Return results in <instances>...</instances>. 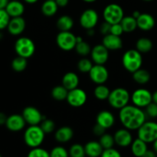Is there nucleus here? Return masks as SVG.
<instances>
[{
  "label": "nucleus",
  "mask_w": 157,
  "mask_h": 157,
  "mask_svg": "<svg viewBox=\"0 0 157 157\" xmlns=\"http://www.w3.org/2000/svg\"><path fill=\"white\" fill-rule=\"evenodd\" d=\"M146 117L145 112L135 105L128 104L120 110V121L129 130H138L146 121Z\"/></svg>",
  "instance_id": "1"
},
{
  "label": "nucleus",
  "mask_w": 157,
  "mask_h": 157,
  "mask_svg": "<svg viewBox=\"0 0 157 157\" xmlns=\"http://www.w3.org/2000/svg\"><path fill=\"white\" fill-rule=\"evenodd\" d=\"M45 133L38 125L29 126L24 133V141L28 147L36 148L41 145L44 140Z\"/></svg>",
  "instance_id": "2"
},
{
  "label": "nucleus",
  "mask_w": 157,
  "mask_h": 157,
  "mask_svg": "<svg viewBox=\"0 0 157 157\" xmlns=\"http://www.w3.org/2000/svg\"><path fill=\"white\" fill-rule=\"evenodd\" d=\"M122 62L126 70L133 73L141 68L143 64L142 55L136 49H130L123 55Z\"/></svg>",
  "instance_id": "3"
},
{
  "label": "nucleus",
  "mask_w": 157,
  "mask_h": 157,
  "mask_svg": "<svg viewBox=\"0 0 157 157\" xmlns=\"http://www.w3.org/2000/svg\"><path fill=\"white\" fill-rule=\"evenodd\" d=\"M131 98L128 90L122 87H118L111 90L108 98V102L112 107L115 109H122L128 105Z\"/></svg>",
  "instance_id": "4"
},
{
  "label": "nucleus",
  "mask_w": 157,
  "mask_h": 157,
  "mask_svg": "<svg viewBox=\"0 0 157 157\" xmlns=\"http://www.w3.org/2000/svg\"><path fill=\"white\" fill-rule=\"evenodd\" d=\"M104 21L110 23V25L121 23L124 17V9L117 4H109L104 8L103 12Z\"/></svg>",
  "instance_id": "5"
},
{
  "label": "nucleus",
  "mask_w": 157,
  "mask_h": 157,
  "mask_svg": "<svg viewBox=\"0 0 157 157\" xmlns=\"http://www.w3.org/2000/svg\"><path fill=\"white\" fill-rule=\"evenodd\" d=\"M138 138L147 144L153 143L157 139V123L145 121L137 130Z\"/></svg>",
  "instance_id": "6"
},
{
  "label": "nucleus",
  "mask_w": 157,
  "mask_h": 157,
  "mask_svg": "<svg viewBox=\"0 0 157 157\" xmlns=\"http://www.w3.org/2000/svg\"><path fill=\"white\" fill-rule=\"evenodd\" d=\"M15 51L18 56L29 58L34 55L35 45L32 39L27 37L18 38L15 43Z\"/></svg>",
  "instance_id": "7"
},
{
  "label": "nucleus",
  "mask_w": 157,
  "mask_h": 157,
  "mask_svg": "<svg viewBox=\"0 0 157 157\" xmlns=\"http://www.w3.org/2000/svg\"><path fill=\"white\" fill-rule=\"evenodd\" d=\"M77 36L70 31L60 32L56 38V42L58 47L62 50L69 52L75 48L77 44Z\"/></svg>",
  "instance_id": "8"
},
{
  "label": "nucleus",
  "mask_w": 157,
  "mask_h": 157,
  "mask_svg": "<svg viewBox=\"0 0 157 157\" xmlns=\"http://www.w3.org/2000/svg\"><path fill=\"white\" fill-rule=\"evenodd\" d=\"M131 101L133 105L140 108H143L153 102V94L147 89L139 88L133 93Z\"/></svg>",
  "instance_id": "9"
},
{
  "label": "nucleus",
  "mask_w": 157,
  "mask_h": 157,
  "mask_svg": "<svg viewBox=\"0 0 157 157\" xmlns=\"http://www.w3.org/2000/svg\"><path fill=\"white\" fill-rule=\"evenodd\" d=\"M99 19L98 14L94 9H88L82 12L80 17V24L84 29H92L97 25Z\"/></svg>",
  "instance_id": "10"
},
{
  "label": "nucleus",
  "mask_w": 157,
  "mask_h": 157,
  "mask_svg": "<svg viewBox=\"0 0 157 157\" xmlns=\"http://www.w3.org/2000/svg\"><path fill=\"white\" fill-rule=\"evenodd\" d=\"M88 74L90 80L97 84H104L109 77L108 71L104 64H94Z\"/></svg>",
  "instance_id": "11"
},
{
  "label": "nucleus",
  "mask_w": 157,
  "mask_h": 157,
  "mask_svg": "<svg viewBox=\"0 0 157 157\" xmlns=\"http://www.w3.org/2000/svg\"><path fill=\"white\" fill-rule=\"evenodd\" d=\"M67 101L74 107H79L84 105L87 101V94L81 88H75L68 90Z\"/></svg>",
  "instance_id": "12"
},
{
  "label": "nucleus",
  "mask_w": 157,
  "mask_h": 157,
  "mask_svg": "<svg viewBox=\"0 0 157 157\" xmlns=\"http://www.w3.org/2000/svg\"><path fill=\"white\" fill-rule=\"evenodd\" d=\"M22 117L29 126L38 125L45 118L41 112L34 107H27L23 110Z\"/></svg>",
  "instance_id": "13"
},
{
  "label": "nucleus",
  "mask_w": 157,
  "mask_h": 157,
  "mask_svg": "<svg viewBox=\"0 0 157 157\" xmlns=\"http://www.w3.org/2000/svg\"><path fill=\"white\" fill-rule=\"evenodd\" d=\"M90 55L95 64H104L109 58V50L103 44H97L91 49Z\"/></svg>",
  "instance_id": "14"
},
{
  "label": "nucleus",
  "mask_w": 157,
  "mask_h": 157,
  "mask_svg": "<svg viewBox=\"0 0 157 157\" xmlns=\"http://www.w3.org/2000/svg\"><path fill=\"white\" fill-rule=\"evenodd\" d=\"M115 144L121 147H127L133 143V136L128 129H120L115 132L114 135Z\"/></svg>",
  "instance_id": "15"
},
{
  "label": "nucleus",
  "mask_w": 157,
  "mask_h": 157,
  "mask_svg": "<svg viewBox=\"0 0 157 157\" xmlns=\"http://www.w3.org/2000/svg\"><path fill=\"white\" fill-rule=\"evenodd\" d=\"M25 124L26 122L22 115L19 114H12L8 117L6 123L7 129L12 132H18L23 130Z\"/></svg>",
  "instance_id": "16"
},
{
  "label": "nucleus",
  "mask_w": 157,
  "mask_h": 157,
  "mask_svg": "<svg viewBox=\"0 0 157 157\" xmlns=\"http://www.w3.org/2000/svg\"><path fill=\"white\" fill-rule=\"evenodd\" d=\"M25 20L21 16L11 18L7 29L12 35H19L25 29Z\"/></svg>",
  "instance_id": "17"
},
{
  "label": "nucleus",
  "mask_w": 157,
  "mask_h": 157,
  "mask_svg": "<svg viewBox=\"0 0 157 157\" xmlns=\"http://www.w3.org/2000/svg\"><path fill=\"white\" fill-rule=\"evenodd\" d=\"M102 44L110 51L119 50L123 47V41L121 36L112 34L104 35L102 40Z\"/></svg>",
  "instance_id": "18"
},
{
  "label": "nucleus",
  "mask_w": 157,
  "mask_h": 157,
  "mask_svg": "<svg viewBox=\"0 0 157 157\" xmlns=\"http://www.w3.org/2000/svg\"><path fill=\"white\" fill-rule=\"evenodd\" d=\"M97 124L101 125L104 129H109L114 124L115 118L113 113L107 110L101 111L97 116Z\"/></svg>",
  "instance_id": "19"
},
{
  "label": "nucleus",
  "mask_w": 157,
  "mask_h": 157,
  "mask_svg": "<svg viewBox=\"0 0 157 157\" xmlns=\"http://www.w3.org/2000/svg\"><path fill=\"white\" fill-rule=\"evenodd\" d=\"M136 21L137 27L143 31H150L156 24L153 15L148 13H141L139 18H136Z\"/></svg>",
  "instance_id": "20"
},
{
  "label": "nucleus",
  "mask_w": 157,
  "mask_h": 157,
  "mask_svg": "<svg viewBox=\"0 0 157 157\" xmlns=\"http://www.w3.org/2000/svg\"><path fill=\"white\" fill-rule=\"evenodd\" d=\"M11 18L19 17L25 12V6L19 0H11L5 9Z\"/></svg>",
  "instance_id": "21"
},
{
  "label": "nucleus",
  "mask_w": 157,
  "mask_h": 157,
  "mask_svg": "<svg viewBox=\"0 0 157 157\" xmlns=\"http://www.w3.org/2000/svg\"><path fill=\"white\" fill-rule=\"evenodd\" d=\"M86 156L87 157H101L104 148L98 141H89L84 146Z\"/></svg>",
  "instance_id": "22"
},
{
  "label": "nucleus",
  "mask_w": 157,
  "mask_h": 157,
  "mask_svg": "<svg viewBox=\"0 0 157 157\" xmlns=\"http://www.w3.org/2000/svg\"><path fill=\"white\" fill-rule=\"evenodd\" d=\"M74 136V131L70 127H62L57 130L55 133V140L58 143L65 144L69 142Z\"/></svg>",
  "instance_id": "23"
},
{
  "label": "nucleus",
  "mask_w": 157,
  "mask_h": 157,
  "mask_svg": "<svg viewBox=\"0 0 157 157\" xmlns=\"http://www.w3.org/2000/svg\"><path fill=\"white\" fill-rule=\"evenodd\" d=\"M79 84V78L74 72H67L62 78V85L67 90H71L78 87Z\"/></svg>",
  "instance_id": "24"
},
{
  "label": "nucleus",
  "mask_w": 157,
  "mask_h": 157,
  "mask_svg": "<svg viewBox=\"0 0 157 157\" xmlns=\"http://www.w3.org/2000/svg\"><path fill=\"white\" fill-rule=\"evenodd\" d=\"M131 152L136 157H142L143 155L147 151V144L140 138L134 140L131 144Z\"/></svg>",
  "instance_id": "25"
},
{
  "label": "nucleus",
  "mask_w": 157,
  "mask_h": 157,
  "mask_svg": "<svg viewBox=\"0 0 157 157\" xmlns=\"http://www.w3.org/2000/svg\"><path fill=\"white\" fill-rule=\"evenodd\" d=\"M58 6L55 0H45L41 6V10L43 15L47 17H52L57 13Z\"/></svg>",
  "instance_id": "26"
},
{
  "label": "nucleus",
  "mask_w": 157,
  "mask_h": 157,
  "mask_svg": "<svg viewBox=\"0 0 157 157\" xmlns=\"http://www.w3.org/2000/svg\"><path fill=\"white\" fill-rule=\"evenodd\" d=\"M74 26V20L69 15H62L57 21V27L61 32L70 31Z\"/></svg>",
  "instance_id": "27"
},
{
  "label": "nucleus",
  "mask_w": 157,
  "mask_h": 157,
  "mask_svg": "<svg viewBox=\"0 0 157 157\" xmlns=\"http://www.w3.org/2000/svg\"><path fill=\"white\" fill-rule=\"evenodd\" d=\"M124 32H132L136 30L137 28V21L136 19L131 16H124L122 21H121Z\"/></svg>",
  "instance_id": "28"
},
{
  "label": "nucleus",
  "mask_w": 157,
  "mask_h": 157,
  "mask_svg": "<svg viewBox=\"0 0 157 157\" xmlns=\"http://www.w3.org/2000/svg\"><path fill=\"white\" fill-rule=\"evenodd\" d=\"M133 78L137 84H145L150 80V75L148 71L140 68L133 73Z\"/></svg>",
  "instance_id": "29"
},
{
  "label": "nucleus",
  "mask_w": 157,
  "mask_h": 157,
  "mask_svg": "<svg viewBox=\"0 0 157 157\" xmlns=\"http://www.w3.org/2000/svg\"><path fill=\"white\" fill-rule=\"evenodd\" d=\"M153 42L150 38H141L137 40L136 44V50L140 53H147L153 48Z\"/></svg>",
  "instance_id": "30"
},
{
  "label": "nucleus",
  "mask_w": 157,
  "mask_h": 157,
  "mask_svg": "<svg viewBox=\"0 0 157 157\" xmlns=\"http://www.w3.org/2000/svg\"><path fill=\"white\" fill-rule=\"evenodd\" d=\"M110 93V89L104 84H98V86L95 87L94 91L95 98L98 100H101V101L108 99Z\"/></svg>",
  "instance_id": "31"
},
{
  "label": "nucleus",
  "mask_w": 157,
  "mask_h": 157,
  "mask_svg": "<svg viewBox=\"0 0 157 157\" xmlns=\"http://www.w3.org/2000/svg\"><path fill=\"white\" fill-rule=\"evenodd\" d=\"M68 90L63 85H58L54 87L52 90V96L57 101H64L67 99Z\"/></svg>",
  "instance_id": "32"
},
{
  "label": "nucleus",
  "mask_w": 157,
  "mask_h": 157,
  "mask_svg": "<svg viewBox=\"0 0 157 157\" xmlns=\"http://www.w3.org/2000/svg\"><path fill=\"white\" fill-rule=\"evenodd\" d=\"M27 58L18 56L14 58L12 61V67L15 71L21 72L27 67Z\"/></svg>",
  "instance_id": "33"
},
{
  "label": "nucleus",
  "mask_w": 157,
  "mask_h": 157,
  "mask_svg": "<svg viewBox=\"0 0 157 157\" xmlns=\"http://www.w3.org/2000/svg\"><path fill=\"white\" fill-rule=\"evenodd\" d=\"M70 157H86L84 146L79 144H75L70 147L68 150Z\"/></svg>",
  "instance_id": "34"
},
{
  "label": "nucleus",
  "mask_w": 157,
  "mask_h": 157,
  "mask_svg": "<svg viewBox=\"0 0 157 157\" xmlns=\"http://www.w3.org/2000/svg\"><path fill=\"white\" fill-rule=\"evenodd\" d=\"M99 142L101 144V145L102 146L103 148H104V150L112 148L115 144L113 136L108 134V133H104L102 136H100Z\"/></svg>",
  "instance_id": "35"
},
{
  "label": "nucleus",
  "mask_w": 157,
  "mask_h": 157,
  "mask_svg": "<svg viewBox=\"0 0 157 157\" xmlns=\"http://www.w3.org/2000/svg\"><path fill=\"white\" fill-rule=\"evenodd\" d=\"M75 50H76L77 53L81 56H87L91 52V48L85 41H82L81 42H78L76 44L75 46Z\"/></svg>",
  "instance_id": "36"
},
{
  "label": "nucleus",
  "mask_w": 157,
  "mask_h": 157,
  "mask_svg": "<svg viewBox=\"0 0 157 157\" xmlns=\"http://www.w3.org/2000/svg\"><path fill=\"white\" fill-rule=\"evenodd\" d=\"M93 66V63L88 58H81L78 63V68L81 73H89Z\"/></svg>",
  "instance_id": "37"
},
{
  "label": "nucleus",
  "mask_w": 157,
  "mask_h": 157,
  "mask_svg": "<svg viewBox=\"0 0 157 157\" xmlns=\"http://www.w3.org/2000/svg\"><path fill=\"white\" fill-rule=\"evenodd\" d=\"M40 127L42 129L44 133H45V134H47V133H52V132L55 130V124L52 120L47 119V118L45 117L42 121H41V124H40Z\"/></svg>",
  "instance_id": "38"
},
{
  "label": "nucleus",
  "mask_w": 157,
  "mask_h": 157,
  "mask_svg": "<svg viewBox=\"0 0 157 157\" xmlns=\"http://www.w3.org/2000/svg\"><path fill=\"white\" fill-rule=\"evenodd\" d=\"M50 157H70L69 153L64 147L58 146L55 147L49 152Z\"/></svg>",
  "instance_id": "39"
},
{
  "label": "nucleus",
  "mask_w": 157,
  "mask_h": 157,
  "mask_svg": "<svg viewBox=\"0 0 157 157\" xmlns=\"http://www.w3.org/2000/svg\"><path fill=\"white\" fill-rule=\"evenodd\" d=\"M27 157H50V153L46 150L39 147L32 148L29 151Z\"/></svg>",
  "instance_id": "40"
},
{
  "label": "nucleus",
  "mask_w": 157,
  "mask_h": 157,
  "mask_svg": "<svg viewBox=\"0 0 157 157\" xmlns=\"http://www.w3.org/2000/svg\"><path fill=\"white\" fill-rule=\"evenodd\" d=\"M11 17L5 9H0V31L8 27Z\"/></svg>",
  "instance_id": "41"
},
{
  "label": "nucleus",
  "mask_w": 157,
  "mask_h": 157,
  "mask_svg": "<svg viewBox=\"0 0 157 157\" xmlns=\"http://www.w3.org/2000/svg\"><path fill=\"white\" fill-rule=\"evenodd\" d=\"M146 108V114L147 116L151 118L157 117V104L154 102H151L149 105H147Z\"/></svg>",
  "instance_id": "42"
},
{
  "label": "nucleus",
  "mask_w": 157,
  "mask_h": 157,
  "mask_svg": "<svg viewBox=\"0 0 157 157\" xmlns=\"http://www.w3.org/2000/svg\"><path fill=\"white\" fill-rule=\"evenodd\" d=\"M101 157H122V156L117 150L112 147V148L104 150Z\"/></svg>",
  "instance_id": "43"
},
{
  "label": "nucleus",
  "mask_w": 157,
  "mask_h": 157,
  "mask_svg": "<svg viewBox=\"0 0 157 157\" xmlns=\"http://www.w3.org/2000/svg\"><path fill=\"white\" fill-rule=\"evenodd\" d=\"M124 32V29H123V27L122 25H121V23L111 25L110 34H112V35H117V36H121Z\"/></svg>",
  "instance_id": "44"
},
{
  "label": "nucleus",
  "mask_w": 157,
  "mask_h": 157,
  "mask_svg": "<svg viewBox=\"0 0 157 157\" xmlns=\"http://www.w3.org/2000/svg\"><path fill=\"white\" fill-rule=\"evenodd\" d=\"M110 28H111V25L104 21V22H103L100 26V32L102 35H107L110 33Z\"/></svg>",
  "instance_id": "45"
},
{
  "label": "nucleus",
  "mask_w": 157,
  "mask_h": 157,
  "mask_svg": "<svg viewBox=\"0 0 157 157\" xmlns=\"http://www.w3.org/2000/svg\"><path fill=\"white\" fill-rule=\"evenodd\" d=\"M105 130L106 129H104V127H101V125H99L98 124L94 127L93 129L94 133V135H96L98 136H101L103 134H104L105 133Z\"/></svg>",
  "instance_id": "46"
},
{
  "label": "nucleus",
  "mask_w": 157,
  "mask_h": 157,
  "mask_svg": "<svg viewBox=\"0 0 157 157\" xmlns=\"http://www.w3.org/2000/svg\"><path fill=\"white\" fill-rule=\"evenodd\" d=\"M142 157H157V154L154 150H147V151L143 155Z\"/></svg>",
  "instance_id": "47"
},
{
  "label": "nucleus",
  "mask_w": 157,
  "mask_h": 157,
  "mask_svg": "<svg viewBox=\"0 0 157 157\" xmlns=\"http://www.w3.org/2000/svg\"><path fill=\"white\" fill-rule=\"evenodd\" d=\"M57 5L58 6V7H65L67 6L69 2V0H55Z\"/></svg>",
  "instance_id": "48"
},
{
  "label": "nucleus",
  "mask_w": 157,
  "mask_h": 157,
  "mask_svg": "<svg viewBox=\"0 0 157 157\" xmlns=\"http://www.w3.org/2000/svg\"><path fill=\"white\" fill-rule=\"evenodd\" d=\"M7 117L6 116L4 113H2L0 112V125H3V124H6V121H7Z\"/></svg>",
  "instance_id": "49"
},
{
  "label": "nucleus",
  "mask_w": 157,
  "mask_h": 157,
  "mask_svg": "<svg viewBox=\"0 0 157 157\" xmlns=\"http://www.w3.org/2000/svg\"><path fill=\"white\" fill-rule=\"evenodd\" d=\"M9 2V0H0V9H6Z\"/></svg>",
  "instance_id": "50"
},
{
  "label": "nucleus",
  "mask_w": 157,
  "mask_h": 157,
  "mask_svg": "<svg viewBox=\"0 0 157 157\" xmlns=\"http://www.w3.org/2000/svg\"><path fill=\"white\" fill-rule=\"evenodd\" d=\"M140 15H141V13L139 12V11H134V12H133V15H132V16L134 17V18L136 19V18H139V16Z\"/></svg>",
  "instance_id": "51"
},
{
  "label": "nucleus",
  "mask_w": 157,
  "mask_h": 157,
  "mask_svg": "<svg viewBox=\"0 0 157 157\" xmlns=\"http://www.w3.org/2000/svg\"><path fill=\"white\" fill-rule=\"evenodd\" d=\"M153 102L157 104V90L153 94Z\"/></svg>",
  "instance_id": "52"
},
{
  "label": "nucleus",
  "mask_w": 157,
  "mask_h": 157,
  "mask_svg": "<svg viewBox=\"0 0 157 157\" xmlns=\"http://www.w3.org/2000/svg\"><path fill=\"white\" fill-rule=\"evenodd\" d=\"M87 35H88L89 36H93V35H94V29H88V30H87Z\"/></svg>",
  "instance_id": "53"
},
{
  "label": "nucleus",
  "mask_w": 157,
  "mask_h": 157,
  "mask_svg": "<svg viewBox=\"0 0 157 157\" xmlns=\"http://www.w3.org/2000/svg\"><path fill=\"white\" fill-rule=\"evenodd\" d=\"M153 150L156 152L157 154V139L153 143Z\"/></svg>",
  "instance_id": "54"
},
{
  "label": "nucleus",
  "mask_w": 157,
  "mask_h": 157,
  "mask_svg": "<svg viewBox=\"0 0 157 157\" xmlns=\"http://www.w3.org/2000/svg\"><path fill=\"white\" fill-rule=\"evenodd\" d=\"M25 2L29 3V4H34V3L37 2L38 1V0H24Z\"/></svg>",
  "instance_id": "55"
},
{
  "label": "nucleus",
  "mask_w": 157,
  "mask_h": 157,
  "mask_svg": "<svg viewBox=\"0 0 157 157\" xmlns=\"http://www.w3.org/2000/svg\"><path fill=\"white\" fill-rule=\"evenodd\" d=\"M76 40H77V43H78V42H81V41H83V39H82V38H81V37H77L76 38Z\"/></svg>",
  "instance_id": "56"
},
{
  "label": "nucleus",
  "mask_w": 157,
  "mask_h": 157,
  "mask_svg": "<svg viewBox=\"0 0 157 157\" xmlns=\"http://www.w3.org/2000/svg\"><path fill=\"white\" fill-rule=\"evenodd\" d=\"M84 2H87V3H92V2H96L97 0H83Z\"/></svg>",
  "instance_id": "57"
},
{
  "label": "nucleus",
  "mask_w": 157,
  "mask_h": 157,
  "mask_svg": "<svg viewBox=\"0 0 157 157\" xmlns=\"http://www.w3.org/2000/svg\"><path fill=\"white\" fill-rule=\"evenodd\" d=\"M143 1H145V2H151V1H153V0H143Z\"/></svg>",
  "instance_id": "58"
},
{
  "label": "nucleus",
  "mask_w": 157,
  "mask_h": 157,
  "mask_svg": "<svg viewBox=\"0 0 157 157\" xmlns=\"http://www.w3.org/2000/svg\"><path fill=\"white\" fill-rule=\"evenodd\" d=\"M0 157H2V156H1V154H0Z\"/></svg>",
  "instance_id": "59"
}]
</instances>
